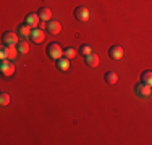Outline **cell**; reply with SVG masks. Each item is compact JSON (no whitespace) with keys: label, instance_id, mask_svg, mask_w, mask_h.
<instances>
[{"label":"cell","instance_id":"ba28073f","mask_svg":"<svg viewBox=\"0 0 152 145\" xmlns=\"http://www.w3.org/2000/svg\"><path fill=\"white\" fill-rule=\"evenodd\" d=\"M24 23L29 24V26L34 29V28H39V23H41V18H39V13L36 12H31L26 14V18H24Z\"/></svg>","mask_w":152,"mask_h":145},{"label":"cell","instance_id":"d6986e66","mask_svg":"<svg viewBox=\"0 0 152 145\" xmlns=\"http://www.w3.org/2000/svg\"><path fill=\"white\" fill-rule=\"evenodd\" d=\"M10 102H12V97H10L7 92H2V94H0V105H2V107H7Z\"/></svg>","mask_w":152,"mask_h":145},{"label":"cell","instance_id":"9c48e42d","mask_svg":"<svg viewBox=\"0 0 152 145\" xmlns=\"http://www.w3.org/2000/svg\"><path fill=\"white\" fill-rule=\"evenodd\" d=\"M123 53H125V52H123V47L121 45H112L110 49H108V57H110L112 60H115V61L121 60Z\"/></svg>","mask_w":152,"mask_h":145},{"label":"cell","instance_id":"3957f363","mask_svg":"<svg viewBox=\"0 0 152 145\" xmlns=\"http://www.w3.org/2000/svg\"><path fill=\"white\" fill-rule=\"evenodd\" d=\"M0 71H2L3 78H12L15 74V65L12 63V60L5 58V60L0 61Z\"/></svg>","mask_w":152,"mask_h":145},{"label":"cell","instance_id":"9a60e30c","mask_svg":"<svg viewBox=\"0 0 152 145\" xmlns=\"http://www.w3.org/2000/svg\"><path fill=\"white\" fill-rule=\"evenodd\" d=\"M104 78H105V82L110 84V86H113V84L118 82V74L115 71H107L105 74H104Z\"/></svg>","mask_w":152,"mask_h":145},{"label":"cell","instance_id":"6da1fadb","mask_svg":"<svg viewBox=\"0 0 152 145\" xmlns=\"http://www.w3.org/2000/svg\"><path fill=\"white\" fill-rule=\"evenodd\" d=\"M45 53H47V57H49V58H52V60H55V61L58 60V58L65 57V50L61 49V45H60V44H57V42L49 44L47 49H45Z\"/></svg>","mask_w":152,"mask_h":145},{"label":"cell","instance_id":"8992f818","mask_svg":"<svg viewBox=\"0 0 152 145\" xmlns=\"http://www.w3.org/2000/svg\"><path fill=\"white\" fill-rule=\"evenodd\" d=\"M75 18L81 23H86L91 18V12H89L88 7H78V8H75Z\"/></svg>","mask_w":152,"mask_h":145},{"label":"cell","instance_id":"5b68a950","mask_svg":"<svg viewBox=\"0 0 152 145\" xmlns=\"http://www.w3.org/2000/svg\"><path fill=\"white\" fill-rule=\"evenodd\" d=\"M2 41L5 45H18V42H20V36H18V32H13V31H5L2 36Z\"/></svg>","mask_w":152,"mask_h":145},{"label":"cell","instance_id":"5bb4252c","mask_svg":"<svg viewBox=\"0 0 152 145\" xmlns=\"http://www.w3.org/2000/svg\"><path fill=\"white\" fill-rule=\"evenodd\" d=\"M84 61H86V65H88L89 68H96V66H99V57L96 55V53H91V55H88V57H84Z\"/></svg>","mask_w":152,"mask_h":145},{"label":"cell","instance_id":"277c9868","mask_svg":"<svg viewBox=\"0 0 152 145\" xmlns=\"http://www.w3.org/2000/svg\"><path fill=\"white\" fill-rule=\"evenodd\" d=\"M134 92L137 97H141V99H147V97L152 95V87L144 84V82H137L134 86Z\"/></svg>","mask_w":152,"mask_h":145},{"label":"cell","instance_id":"2e32d148","mask_svg":"<svg viewBox=\"0 0 152 145\" xmlns=\"http://www.w3.org/2000/svg\"><path fill=\"white\" fill-rule=\"evenodd\" d=\"M141 82H144V84L152 87V71H144L141 74Z\"/></svg>","mask_w":152,"mask_h":145},{"label":"cell","instance_id":"30bf717a","mask_svg":"<svg viewBox=\"0 0 152 145\" xmlns=\"http://www.w3.org/2000/svg\"><path fill=\"white\" fill-rule=\"evenodd\" d=\"M47 31H49V34L57 36L61 31V24L55 20H50V21H47Z\"/></svg>","mask_w":152,"mask_h":145},{"label":"cell","instance_id":"8fae6325","mask_svg":"<svg viewBox=\"0 0 152 145\" xmlns=\"http://www.w3.org/2000/svg\"><path fill=\"white\" fill-rule=\"evenodd\" d=\"M16 32H18V36H20L21 39H26V37H29V36H31V32H32V28L29 26V24L23 23V24H20V26H18Z\"/></svg>","mask_w":152,"mask_h":145},{"label":"cell","instance_id":"52a82bcc","mask_svg":"<svg viewBox=\"0 0 152 145\" xmlns=\"http://www.w3.org/2000/svg\"><path fill=\"white\" fill-rule=\"evenodd\" d=\"M29 39L34 44H42L44 42V39H45V32H44V29H41V28H34L32 29V32H31V36H29Z\"/></svg>","mask_w":152,"mask_h":145},{"label":"cell","instance_id":"4fadbf2b","mask_svg":"<svg viewBox=\"0 0 152 145\" xmlns=\"http://www.w3.org/2000/svg\"><path fill=\"white\" fill-rule=\"evenodd\" d=\"M37 13H39L41 21H50V18H52V10H50L49 7H42V8H39Z\"/></svg>","mask_w":152,"mask_h":145},{"label":"cell","instance_id":"ac0fdd59","mask_svg":"<svg viewBox=\"0 0 152 145\" xmlns=\"http://www.w3.org/2000/svg\"><path fill=\"white\" fill-rule=\"evenodd\" d=\"M78 52L81 53V55L88 57V55H91V53H92V47H91V45H88V44H83V45L79 47Z\"/></svg>","mask_w":152,"mask_h":145},{"label":"cell","instance_id":"ffe728a7","mask_svg":"<svg viewBox=\"0 0 152 145\" xmlns=\"http://www.w3.org/2000/svg\"><path fill=\"white\" fill-rule=\"evenodd\" d=\"M76 52H78V50H75L73 47H68V49H65V57L66 58H75Z\"/></svg>","mask_w":152,"mask_h":145},{"label":"cell","instance_id":"7a4b0ae2","mask_svg":"<svg viewBox=\"0 0 152 145\" xmlns=\"http://www.w3.org/2000/svg\"><path fill=\"white\" fill-rule=\"evenodd\" d=\"M18 47L16 45H5L3 44L2 47V52H0V57H2V60H5V58H8V60H15V58L18 57Z\"/></svg>","mask_w":152,"mask_h":145},{"label":"cell","instance_id":"e0dca14e","mask_svg":"<svg viewBox=\"0 0 152 145\" xmlns=\"http://www.w3.org/2000/svg\"><path fill=\"white\" fill-rule=\"evenodd\" d=\"M16 47H18V52L23 53V55H26V53L29 52V44H28L26 41H20Z\"/></svg>","mask_w":152,"mask_h":145},{"label":"cell","instance_id":"7c38bea8","mask_svg":"<svg viewBox=\"0 0 152 145\" xmlns=\"http://www.w3.org/2000/svg\"><path fill=\"white\" fill-rule=\"evenodd\" d=\"M55 65H57V70L65 72V71H68V70H70V58L61 57V58H58V60L55 61Z\"/></svg>","mask_w":152,"mask_h":145}]
</instances>
